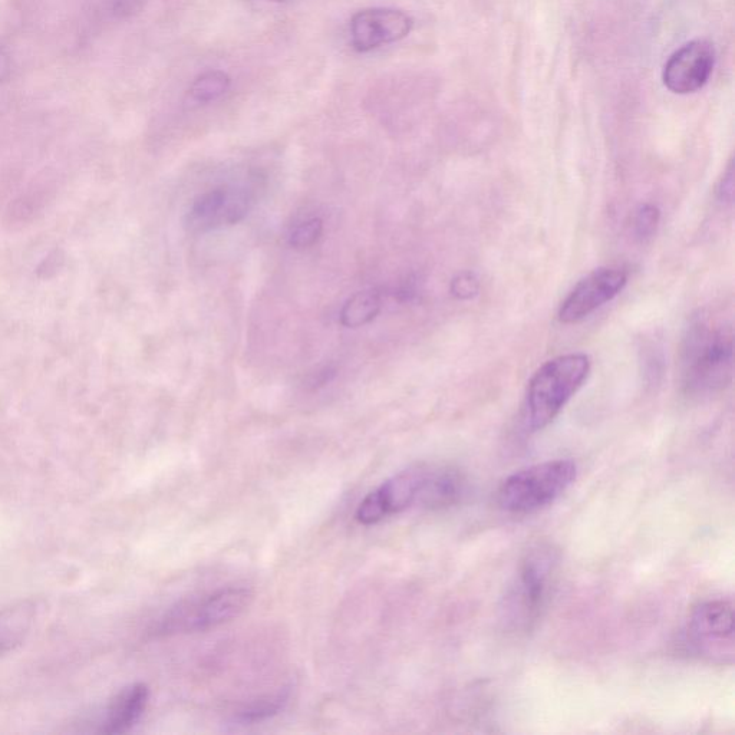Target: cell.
Masks as SVG:
<instances>
[{
    "label": "cell",
    "instance_id": "6da1fadb",
    "mask_svg": "<svg viewBox=\"0 0 735 735\" xmlns=\"http://www.w3.org/2000/svg\"><path fill=\"white\" fill-rule=\"evenodd\" d=\"M731 377L733 332L708 316H697L682 345V390L688 397H708L724 390Z\"/></svg>",
    "mask_w": 735,
    "mask_h": 735
},
{
    "label": "cell",
    "instance_id": "7a4b0ae2",
    "mask_svg": "<svg viewBox=\"0 0 735 735\" xmlns=\"http://www.w3.org/2000/svg\"><path fill=\"white\" fill-rule=\"evenodd\" d=\"M557 569L559 553L555 547L546 543L530 547L502 599L500 613L506 629L527 634L539 624L555 589Z\"/></svg>",
    "mask_w": 735,
    "mask_h": 735
},
{
    "label": "cell",
    "instance_id": "3957f363",
    "mask_svg": "<svg viewBox=\"0 0 735 735\" xmlns=\"http://www.w3.org/2000/svg\"><path fill=\"white\" fill-rule=\"evenodd\" d=\"M589 372L591 358L586 354L560 355L537 369L527 387L524 414L527 428L542 431L552 424L585 384Z\"/></svg>",
    "mask_w": 735,
    "mask_h": 735
},
{
    "label": "cell",
    "instance_id": "277c9868",
    "mask_svg": "<svg viewBox=\"0 0 735 735\" xmlns=\"http://www.w3.org/2000/svg\"><path fill=\"white\" fill-rule=\"evenodd\" d=\"M578 479L572 460H549L510 474L497 490V504L512 516H529L552 506Z\"/></svg>",
    "mask_w": 735,
    "mask_h": 735
},
{
    "label": "cell",
    "instance_id": "5b68a950",
    "mask_svg": "<svg viewBox=\"0 0 735 735\" xmlns=\"http://www.w3.org/2000/svg\"><path fill=\"white\" fill-rule=\"evenodd\" d=\"M253 601L247 588H226L174 606L157 622L154 634L170 636L206 632L239 618Z\"/></svg>",
    "mask_w": 735,
    "mask_h": 735
},
{
    "label": "cell",
    "instance_id": "8992f818",
    "mask_svg": "<svg viewBox=\"0 0 735 735\" xmlns=\"http://www.w3.org/2000/svg\"><path fill=\"white\" fill-rule=\"evenodd\" d=\"M734 609L725 599L704 601L692 608L682 645L692 657L731 664L734 657Z\"/></svg>",
    "mask_w": 735,
    "mask_h": 735
},
{
    "label": "cell",
    "instance_id": "52a82bcc",
    "mask_svg": "<svg viewBox=\"0 0 735 735\" xmlns=\"http://www.w3.org/2000/svg\"><path fill=\"white\" fill-rule=\"evenodd\" d=\"M427 468L428 464H417L382 483L359 504L355 520L364 526H374L387 517L418 506Z\"/></svg>",
    "mask_w": 735,
    "mask_h": 735
},
{
    "label": "cell",
    "instance_id": "ba28073f",
    "mask_svg": "<svg viewBox=\"0 0 735 735\" xmlns=\"http://www.w3.org/2000/svg\"><path fill=\"white\" fill-rule=\"evenodd\" d=\"M626 283L628 273L625 270L616 268L593 270L566 296L557 313L559 321L565 325L582 322L605 303L616 298L624 290Z\"/></svg>",
    "mask_w": 735,
    "mask_h": 735
},
{
    "label": "cell",
    "instance_id": "9c48e42d",
    "mask_svg": "<svg viewBox=\"0 0 735 735\" xmlns=\"http://www.w3.org/2000/svg\"><path fill=\"white\" fill-rule=\"evenodd\" d=\"M252 194L249 189H229L226 186L214 187L199 194L191 203L187 224L190 229L206 232L224 224H237L249 214L252 207Z\"/></svg>",
    "mask_w": 735,
    "mask_h": 735
},
{
    "label": "cell",
    "instance_id": "30bf717a",
    "mask_svg": "<svg viewBox=\"0 0 735 735\" xmlns=\"http://www.w3.org/2000/svg\"><path fill=\"white\" fill-rule=\"evenodd\" d=\"M714 64L713 44L704 39H695L669 56L662 72V81L674 94H692L707 84L713 74Z\"/></svg>",
    "mask_w": 735,
    "mask_h": 735
},
{
    "label": "cell",
    "instance_id": "8fae6325",
    "mask_svg": "<svg viewBox=\"0 0 735 735\" xmlns=\"http://www.w3.org/2000/svg\"><path fill=\"white\" fill-rule=\"evenodd\" d=\"M410 15L397 9L372 8L355 13L349 23L351 44L361 54L394 44L410 35L413 29Z\"/></svg>",
    "mask_w": 735,
    "mask_h": 735
},
{
    "label": "cell",
    "instance_id": "7c38bea8",
    "mask_svg": "<svg viewBox=\"0 0 735 735\" xmlns=\"http://www.w3.org/2000/svg\"><path fill=\"white\" fill-rule=\"evenodd\" d=\"M466 490V477L458 468L428 466L418 506L433 512L450 509L461 502Z\"/></svg>",
    "mask_w": 735,
    "mask_h": 735
},
{
    "label": "cell",
    "instance_id": "4fadbf2b",
    "mask_svg": "<svg viewBox=\"0 0 735 735\" xmlns=\"http://www.w3.org/2000/svg\"><path fill=\"white\" fill-rule=\"evenodd\" d=\"M150 700V690L145 684H133L115 695L105 711L101 733L124 734L143 717Z\"/></svg>",
    "mask_w": 735,
    "mask_h": 735
},
{
    "label": "cell",
    "instance_id": "5bb4252c",
    "mask_svg": "<svg viewBox=\"0 0 735 735\" xmlns=\"http://www.w3.org/2000/svg\"><path fill=\"white\" fill-rule=\"evenodd\" d=\"M38 616V603L22 601L0 611V658L23 644Z\"/></svg>",
    "mask_w": 735,
    "mask_h": 735
},
{
    "label": "cell",
    "instance_id": "9a60e30c",
    "mask_svg": "<svg viewBox=\"0 0 735 735\" xmlns=\"http://www.w3.org/2000/svg\"><path fill=\"white\" fill-rule=\"evenodd\" d=\"M382 309V295L378 290H364V292L352 295L342 311L339 313V321L346 328H361L374 321Z\"/></svg>",
    "mask_w": 735,
    "mask_h": 735
},
{
    "label": "cell",
    "instance_id": "2e32d148",
    "mask_svg": "<svg viewBox=\"0 0 735 735\" xmlns=\"http://www.w3.org/2000/svg\"><path fill=\"white\" fill-rule=\"evenodd\" d=\"M232 87V78L223 71H207L194 79L189 90L190 100L206 105L220 100Z\"/></svg>",
    "mask_w": 735,
    "mask_h": 735
},
{
    "label": "cell",
    "instance_id": "e0dca14e",
    "mask_svg": "<svg viewBox=\"0 0 735 735\" xmlns=\"http://www.w3.org/2000/svg\"><path fill=\"white\" fill-rule=\"evenodd\" d=\"M289 701V692L282 691L272 697L260 698L253 701L252 704L246 705L236 715V720L242 724L262 723L268 718L275 717L285 708Z\"/></svg>",
    "mask_w": 735,
    "mask_h": 735
},
{
    "label": "cell",
    "instance_id": "ac0fdd59",
    "mask_svg": "<svg viewBox=\"0 0 735 735\" xmlns=\"http://www.w3.org/2000/svg\"><path fill=\"white\" fill-rule=\"evenodd\" d=\"M323 233V222L319 217L302 222L289 234V245L296 250L309 249L321 239Z\"/></svg>",
    "mask_w": 735,
    "mask_h": 735
},
{
    "label": "cell",
    "instance_id": "d6986e66",
    "mask_svg": "<svg viewBox=\"0 0 735 735\" xmlns=\"http://www.w3.org/2000/svg\"><path fill=\"white\" fill-rule=\"evenodd\" d=\"M658 207L654 204H642L638 207L634 216V233L636 239L645 242V240L651 239L654 233L657 232L659 223Z\"/></svg>",
    "mask_w": 735,
    "mask_h": 735
},
{
    "label": "cell",
    "instance_id": "ffe728a7",
    "mask_svg": "<svg viewBox=\"0 0 735 735\" xmlns=\"http://www.w3.org/2000/svg\"><path fill=\"white\" fill-rule=\"evenodd\" d=\"M477 290H479V283H477L476 278L470 275V273H463V275L457 276L453 280V285H451V292L458 299L471 298V296L476 295Z\"/></svg>",
    "mask_w": 735,
    "mask_h": 735
},
{
    "label": "cell",
    "instance_id": "44dd1931",
    "mask_svg": "<svg viewBox=\"0 0 735 735\" xmlns=\"http://www.w3.org/2000/svg\"><path fill=\"white\" fill-rule=\"evenodd\" d=\"M144 0H111V13L115 18L125 19L143 8Z\"/></svg>",
    "mask_w": 735,
    "mask_h": 735
},
{
    "label": "cell",
    "instance_id": "7402d4cb",
    "mask_svg": "<svg viewBox=\"0 0 735 735\" xmlns=\"http://www.w3.org/2000/svg\"><path fill=\"white\" fill-rule=\"evenodd\" d=\"M336 375H338V369H336L335 365H325V367L318 369L315 374H311V377L308 379V387L311 390H319V388L331 384L336 378Z\"/></svg>",
    "mask_w": 735,
    "mask_h": 735
},
{
    "label": "cell",
    "instance_id": "603a6c76",
    "mask_svg": "<svg viewBox=\"0 0 735 735\" xmlns=\"http://www.w3.org/2000/svg\"><path fill=\"white\" fill-rule=\"evenodd\" d=\"M734 194V168L733 163H730L727 171H725L723 179L718 184L717 197L721 203H733Z\"/></svg>",
    "mask_w": 735,
    "mask_h": 735
},
{
    "label": "cell",
    "instance_id": "cb8c5ba5",
    "mask_svg": "<svg viewBox=\"0 0 735 735\" xmlns=\"http://www.w3.org/2000/svg\"><path fill=\"white\" fill-rule=\"evenodd\" d=\"M12 74V61L6 52L0 51V84L6 81Z\"/></svg>",
    "mask_w": 735,
    "mask_h": 735
},
{
    "label": "cell",
    "instance_id": "d4e9b609",
    "mask_svg": "<svg viewBox=\"0 0 735 735\" xmlns=\"http://www.w3.org/2000/svg\"><path fill=\"white\" fill-rule=\"evenodd\" d=\"M272 2L285 3V2H288V0H272Z\"/></svg>",
    "mask_w": 735,
    "mask_h": 735
}]
</instances>
